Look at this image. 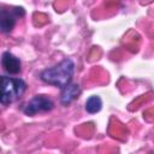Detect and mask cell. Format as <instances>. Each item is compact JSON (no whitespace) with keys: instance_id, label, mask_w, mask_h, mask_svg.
<instances>
[{"instance_id":"obj_1","label":"cell","mask_w":154,"mask_h":154,"mask_svg":"<svg viewBox=\"0 0 154 154\" xmlns=\"http://www.w3.org/2000/svg\"><path fill=\"white\" fill-rule=\"evenodd\" d=\"M75 73V63L72 59L66 58L52 67H47L41 71L40 78L42 82L63 89L71 83Z\"/></svg>"},{"instance_id":"obj_2","label":"cell","mask_w":154,"mask_h":154,"mask_svg":"<svg viewBox=\"0 0 154 154\" xmlns=\"http://www.w3.org/2000/svg\"><path fill=\"white\" fill-rule=\"evenodd\" d=\"M26 90V83L18 77L1 76L0 83V103L8 105L19 99Z\"/></svg>"},{"instance_id":"obj_8","label":"cell","mask_w":154,"mask_h":154,"mask_svg":"<svg viewBox=\"0 0 154 154\" xmlns=\"http://www.w3.org/2000/svg\"><path fill=\"white\" fill-rule=\"evenodd\" d=\"M0 83H1V76H0Z\"/></svg>"},{"instance_id":"obj_3","label":"cell","mask_w":154,"mask_h":154,"mask_svg":"<svg viewBox=\"0 0 154 154\" xmlns=\"http://www.w3.org/2000/svg\"><path fill=\"white\" fill-rule=\"evenodd\" d=\"M24 14H25V11L23 7L1 6L0 7V32L2 34L11 32L16 26L17 19L22 18Z\"/></svg>"},{"instance_id":"obj_7","label":"cell","mask_w":154,"mask_h":154,"mask_svg":"<svg viewBox=\"0 0 154 154\" xmlns=\"http://www.w3.org/2000/svg\"><path fill=\"white\" fill-rule=\"evenodd\" d=\"M84 108L90 114H94V113L100 112L101 108H102V100H101V97L99 95H91V96H89L87 99V101H85Z\"/></svg>"},{"instance_id":"obj_5","label":"cell","mask_w":154,"mask_h":154,"mask_svg":"<svg viewBox=\"0 0 154 154\" xmlns=\"http://www.w3.org/2000/svg\"><path fill=\"white\" fill-rule=\"evenodd\" d=\"M1 66L8 75H18L22 70V63L18 57L11 52H4L1 55Z\"/></svg>"},{"instance_id":"obj_6","label":"cell","mask_w":154,"mask_h":154,"mask_svg":"<svg viewBox=\"0 0 154 154\" xmlns=\"http://www.w3.org/2000/svg\"><path fill=\"white\" fill-rule=\"evenodd\" d=\"M81 87L77 83H69L66 87L61 89L60 102L63 106H69L81 95Z\"/></svg>"},{"instance_id":"obj_4","label":"cell","mask_w":154,"mask_h":154,"mask_svg":"<svg viewBox=\"0 0 154 154\" xmlns=\"http://www.w3.org/2000/svg\"><path fill=\"white\" fill-rule=\"evenodd\" d=\"M53 107H54V102L52 101V99L48 97L47 95L40 94V95H35L34 97H31L22 107V111L25 116L34 117L37 113L49 112L53 109Z\"/></svg>"}]
</instances>
